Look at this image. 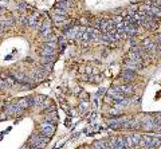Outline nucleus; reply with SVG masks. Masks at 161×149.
<instances>
[{
  "label": "nucleus",
  "instance_id": "obj_1",
  "mask_svg": "<svg viewBox=\"0 0 161 149\" xmlns=\"http://www.w3.org/2000/svg\"><path fill=\"white\" fill-rule=\"evenodd\" d=\"M48 141H50V137L44 136V134H42L40 132H38V133H34L31 137H30L28 144L35 149H44L47 146Z\"/></svg>",
  "mask_w": 161,
  "mask_h": 149
},
{
  "label": "nucleus",
  "instance_id": "obj_2",
  "mask_svg": "<svg viewBox=\"0 0 161 149\" xmlns=\"http://www.w3.org/2000/svg\"><path fill=\"white\" fill-rule=\"evenodd\" d=\"M39 132L42 134L47 137H51L54 133H55V124H51V122H47V121H44L42 124H39Z\"/></svg>",
  "mask_w": 161,
  "mask_h": 149
},
{
  "label": "nucleus",
  "instance_id": "obj_3",
  "mask_svg": "<svg viewBox=\"0 0 161 149\" xmlns=\"http://www.w3.org/2000/svg\"><path fill=\"white\" fill-rule=\"evenodd\" d=\"M11 75L13 77V79H15L16 82H19V83H31V81H30V77L27 75V74H24V73L12 71V73H11Z\"/></svg>",
  "mask_w": 161,
  "mask_h": 149
},
{
  "label": "nucleus",
  "instance_id": "obj_4",
  "mask_svg": "<svg viewBox=\"0 0 161 149\" xmlns=\"http://www.w3.org/2000/svg\"><path fill=\"white\" fill-rule=\"evenodd\" d=\"M40 54H42V57H54V54H55V47L48 45V43H46V45L40 48Z\"/></svg>",
  "mask_w": 161,
  "mask_h": 149
},
{
  "label": "nucleus",
  "instance_id": "obj_5",
  "mask_svg": "<svg viewBox=\"0 0 161 149\" xmlns=\"http://www.w3.org/2000/svg\"><path fill=\"white\" fill-rule=\"evenodd\" d=\"M40 36L43 38H50L51 36V27H50V22H43L40 26Z\"/></svg>",
  "mask_w": 161,
  "mask_h": 149
},
{
  "label": "nucleus",
  "instance_id": "obj_6",
  "mask_svg": "<svg viewBox=\"0 0 161 149\" xmlns=\"http://www.w3.org/2000/svg\"><path fill=\"white\" fill-rule=\"evenodd\" d=\"M57 111L55 110H51V111H48L47 114L44 116V121H47V122H51V124H55L57 122Z\"/></svg>",
  "mask_w": 161,
  "mask_h": 149
},
{
  "label": "nucleus",
  "instance_id": "obj_7",
  "mask_svg": "<svg viewBox=\"0 0 161 149\" xmlns=\"http://www.w3.org/2000/svg\"><path fill=\"white\" fill-rule=\"evenodd\" d=\"M123 78V79H126V81H132L136 78V74H134V71H132V70H123L122 71V75H121Z\"/></svg>",
  "mask_w": 161,
  "mask_h": 149
},
{
  "label": "nucleus",
  "instance_id": "obj_8",
  "mask_svg": "<svg viewBox=\"0 0 161 149\" xmlns=\"http://www.w3.org/2000/svg\"><path fill=\"white\" fill-rule=\"evenodd\" d=\"M73 0H59L57 4V7H60V8H65V10H69L70 7L73 6Z\"/></svg>",
  "mask_w": 161,
  "mask_h": 149
},
{
  "label": "nucleus",
  "instance_id": "obj_9",
  "mask_svg": "<svg viewBox=\"0 0 161 149\" xmlns=\"http://www.w3.org/2000/svg\"><path fill=\"white\" fill-rule=\"evenodd\" d=\"M55 15H60V16H67V10L65 8H60V7H55V11H54Z\"/></svg>",
  "mask_w": 161,
  "mask_h": 149
},
{
  "label": "nucleus",
  "instance_id": "obj_10",
  "mask_svg": "<svg viewBox=\"0 0 161 149\" xmlns=\"http://www.w3.org/2000/svg\"><path fill=\"white\" fill-rule=\"evenodd\" d=\"M66 16H60V15H54V22L55 23H63Z\"/></svg>",
  "mask_w": 161,
  "mask_h": 149
},
{
  "label": "nucleus",
  "instance_id": "obj_11",
  "mask_svg": "<svg viewBox=\"0 0 161 149\" xmlns=\"http://www.w3.org/2000/svg\"><path fill=\"white\" fill-rule=\"evenodd\" d=\"M22 149H35V148H32V146L30 145V144H27V145H24Z\"/></svg>",
  "mask_w": 161,
  "mask_h": 149
}]
</instances>
